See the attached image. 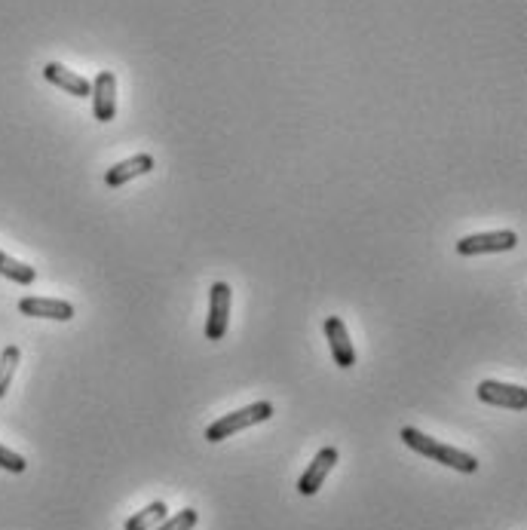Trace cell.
Listing matches in <instances>:
<instances>
[{
    "label": "cell",
    "mask_w": 527,
    "mask_h": 530,
    "mask_svg": "<svg viewBox=\"0 0 527 530\" xmlns=\"http://www.w3.org/2000/svg\"><path fill=\"white\" fill-rule=\"evenodd\" d=\"M399 439H402L411 451H417V454H423V457H429V460H436V463H442V466H448V469H454V472H463V475H475V472H478V460H475L472 454H466V451H460V448H451V445H442V442H436V439H429L426 432H420V429H414V426H402Z\"/></svg>",
    "instance_id": "6da1fadb"
},
{
    "label": "cell",
    "mask_w": 527,
    "mask_h": 530,
    "mask_svg": "<svg viewBox=\"0 0 527 530\" xmlns=\"http://www.w3.org/2000/svg\"><path fill=\"white\" fill-rule=\"evenodd\" d=\"M273 417V402H255V405H246V408H239L233 414H224L221 420H215L209 429H206V439L209 442H224L230 436H236V432H243L249 426H258L264 420Z\"/></svg>",
    "instance_id": "7a4b0ae2"
},
{
    "label": "cell",
    "mask_w": 527,
    "mask_h": 530,
    "mask_svg": "<svg viewBox=\"0 0 527 530\" xmlns=\"http://www.w3.org/2000/svg\"><path fill=\"white\" fill-rule=\"evenodd\" d=\"M518 246L515 230H488V233H472L463 236L457 243V255L472 258V255H497V252H512Z\"/></svg>",
    "instance_id": "3957f363"
},
{
    "label": "cell",
    "mask_w": 527,
    "mask_h": 530,
    "mask_svg": "<svg viewBox=\"0 0 527 530\" xmlns=\"http://www.w3.org/2000/svg\"><path fill=\"white\" fill-rule=\"evenodd\" d=\"M230 301L233 292L227 282H215L209 292V319H206V341H221L230 328Z\"/></svg>",
    "instance_id": "277c9868"
},
{
    "label": "cell",
    "mask_w": 527,
    "mask_h": 530,
    "mask_svg": "<svg viewBox=\"0 0 527 530\" xmlns=\"http://www.w3.org/2000/svg\"><path fill=\"white\" fill-rule=\"evenodd\" d=\"M475 393L485 405H494V408H509V411H524L527 408V390L518 387V383L482 380Z\"/></svg>",
    "instance_id": "5b68a950"
},
{
    "label": "cell",
    "mask_w": 527,
    "mask_h": 530,
    "mask_svg": "<svg viewBox=\"0 0 527 530\" xmlns=\"http://www.w3.org/2000/svg\"><path fill=\"white\" fill-rule=\"evenodd\" d=\"M92 114L99 123H111L117 117V77L114 71H102L92 80Z\"/></svg>",
    "instance_id": "8992f818"
},
{
    "label": "cell",
    "mask_w": 527,
    "mask_h": 530,
    "mask_svg": "<svg viewBox=\"0 0 527 530\" xmlns=\"http://www.w3.org/2000/svg\"><path fill=\"white\" fill-rule=\"evenodd\" d=\"M325 337H328L334 365H338V368H353L356 365V350H353V341H350L347 322L341 316H328L325 319Z\"/></svg>",
    "instance_id": "52a82bcc"
},
{
    "label": "cell",
    "mask_w": 527,
    "mask_h": 530,
    "mask_svg": "<svg viewBox=\"0 0 527 530\" xmlns=\"http://www.w3.org/2000/svg\"><path fill=\"white\" fill-rule=\"evenodd\" d=\"M334 463H338V448H322L313 463L304 469V475L298 478V494L301 497H313L322 485H325V478L328 472L334 469Z\"/></svg>",
    "instance_id": "ba28073f"
},
{
    "label": "cell",
    "mask_w": 527,
    "mask_h": 530,
    "mask_svg": "<svg viewBox=\"0 0 527 530\" xmlns=\"http://www.w3.org/2000/svg\"><path fill=\"white\" fill-rule=\"evenodd\" d=\"M19 313L31 319H56V322H71L74 319V304L59 301V298H22Z\"/></svg>",
    "instance_id": "9c48e42d"
},
{
    "label": "cell",
    "mask_w": 527,
    "mask_h": 530,
    "mask_svg": "<svg viewBox=\"0 0 527 530\" xmlns=\"http://www.w3.org/2000/svg\"><path fill=\"white\" fill-rule=\"evenodd\" d=\"M43 77L50 80L53 86H59V89H65L68 95H74V99H86V95L92 92V83L83 77V74H74V71H68L65 65H59V62H50L43 68Z\"/></svg>",
    "instance_id": "30bf717a"
},
{
    "label": "cell",
    "mask_w": 527,
    "mask_h": 530,
    "mask_svg": "<svg viewBox=\"0 0 527 530\" xmlns=\"http://www.w3.org/2000/svg\"><path fill=\"white\" fill-rule=\"evenodd\" d=\"M154 166H157V163H154L151 154H135V157H129V160L111 166L108 175H105V184H108V187H123L126 181H132V178H138V175L154 172Z\"/></svg>",
    "instance_id": "8fae6325"
},
{
    "label": "cell",
    "mask_w": 527,
    "mask_h": 530,
    "mask_svg": "<svg viewBox=\"0 0 527 530\" xmlns=\"http://www.w3.org/2000/svg\"><path fill=\"white\" fill-rule=\"evenodd\" d=\"M166 515H169L166 503H163V500H157V503L145 506L141 512H135V515L123 524V530H154V527H157Z\"/></svg>",
    "instance_id": "7c38bea8"
},
{
    "label": "cell",
    "mask_w": 527,
    "mask_h": 530,
    "mask_svg": "<svg viewBox=\"0 0 527 530\" xmlns=\"http://www.w3.org/2000/svg\"><path fill=\"white\" fill-rule=\"evenodd\" d=\"M0 276H7L10 282H19V285H31L37 273H34V267L10 258L7 252H0Z\"/></svg>",
    "instance_id": "4fadbf2b"
},
{
    "label": "cell",
    "mask_w": 527,
    "mask_h": 530,
    "mask_svg": "<svg viewBox=\"0 0 527 530\" xmlns=\"http://www.w3.org/2000/svg\"><path fill=\"white\" fill-rule=\"evenodd\" d=\"M19 359H22V350L19 347H4V353H0V399L7 396L10 383H13V374L19 368Z\"/></svg>",
    "instance_id": "5bb4252c"
},
{
    "label": "cell",
    "mask_w": 527,
    "mask_h": 530,
    "mask_svg": "<svg viewBox=\"0 0 527 530\" xmlns=\"http://www.w3.org/2000/svg\"><path fill=\"white\" fill-rule=\"evenodd\" d=\"M200 524V512L197 509H181L175 515H166L154 530H194Z\"/></svg>",
    "instance_id": "9a60e30c"
},
{
    "label": "cell",
    "mask_w": 527,
    "mask_h": 530,
    "mask_svg": "<svg viewBox=\"0 0 527 530\" xmlns=\"http://www.w3.org/2000/svg\"><path fill=\"white\" fill-rule=\"evenodd\" d=\"M0 469H7V472H13V475H22V472L28 469V463H25L22 454H16V451H10V448L0 445Z\"/></svg>",
    "instance_id": "2e32d148"
}]
</instances>
